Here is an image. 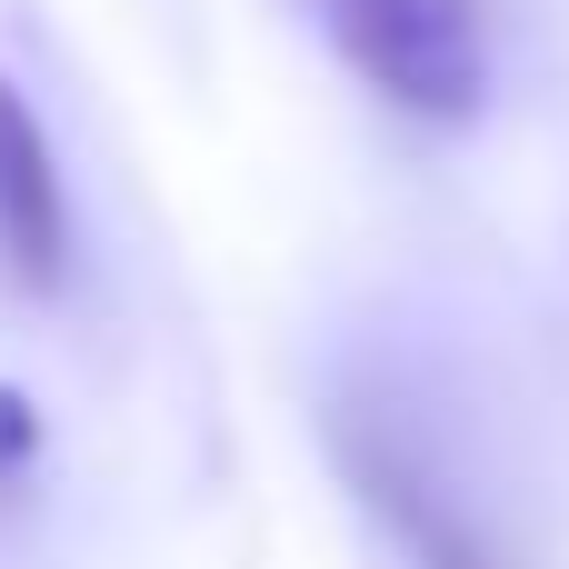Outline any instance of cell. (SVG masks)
Returning a JSON list of instances; mask_svg holds the SVG:
<instances>
[{
    "mask_svg": "<svg viewBox=\"0 0 569 569\" xmlns=\"http://www.w3.org/2000/svg\"><path fill=\"white\" fill-rule=\"evenodd\" d=\"M330 450H340L350 490L370 500V520L400 540L410 569H500L490 540L470 530V510L450 500V480L430 470V450H420L390 410H340V420H330Z\"/></svg>",
    "mask_w": 569,
    "mask_h": 569,
    "instance_id": "cell-2",
    "label": "cell"
},
{
    "mask_svg": "<svg viewBox=\"0 0 569 569\" xmlns=\"http://www.w3.org/2000/svg\"><path fill=\"white\" fill-rule=\"evenodd\" d=\"M0 270L10 290L50 300L70 280V190H60V150L40 130V110L20 100V80L0 70Z\"/></svg>",
    "mask_w": 569,
    "mask_h": 569,
    "instance_id": "cell-3",
    "label": "cell"
},
{
    "mask_svg": "<svg viewBox=\"0 0 569 569\" xmlns=\"http://www.w3.org/2000/svg\"><path fill=\"white\" fill-rule=\"evenodd\" d=\"M330 50L410 120H470L490 90L480 0H310Z\"/></svg>",
    "mask_w": 569,
    "mask_h": 569,
    "instance_id": "cell-1",
    "label": "cell"
},
{
    "mask_svg": "<svg viewBox=\"0 0 569 569\" xmlns=\"http://www.w3.org/2000/svg\"><path fill=\"white\" fill-rule=\"evenodd\" d=\"M30 450H40V410H30L20 390H0V480H10Z\"/></svg>",
    "mask_w": 569,
    "mask_h": 569,
    "instance_id": "cell-4",
    "label": "cell"
}]
</instances>
